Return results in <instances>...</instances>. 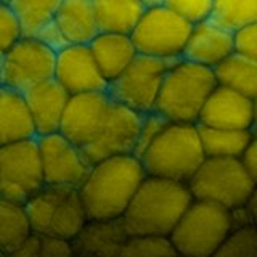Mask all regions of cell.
Returning a JSON list of instances; mask_svg holds the SVG:
<instances>
[{
    "label": "cell",
    "mask_w": 257,
    "mask_h": 257,
    "mask_svg": "<svg viewBox=\"0 0 257 257\" xmlns=\"http://www.w3.org/2000/svg\"><path fill=\"white\" fill-rule=\"evenodd\" d=\"M147 171L137 155H119L93 163L79 187L88 219H119L127 211Z\"/></svg>",
    "instance_id": "obj_1"
},
{
    "label": "cell",
    "mask_w": 257,
    "mask_h": 257,
    "mask_svg": "<svg viewBox=\"0 0 257 257\" xmlns=\"http://www.w3.org/2000/svg\"><path fill=\"white\" fill-rule=\"evenodd\" d=\"M193 199L188 183L147 175L122 220L131 235L169 236Z\"/></svg>",
    "instance_id": "obj_2"
},
{
    "label": "cell",
    "mask_w": 257,
    "mask_h": 257,
    "mask_svg": "<svg viewBox=\"0 0 257 257\" xmlns=\"http://www.w3.org/2000/svg\"><path fill=\"white\" fill-rule=\"evenodd\" d=\"M139 158L147 175L188 183L206 159L199 125L169 120L163 132Z\"/></svg>",
    "instance_id": "obj_3"
},
{
    "label": "cell",
    "mask_w": 257,
    "mask_h": 257,
    "mask_svg": "<svg viewBox=\"0 0 257 257\" xmlns=\"http://www.w3.org/2000/svg\"><path fill=\"white\" fill-rule=\"evenodd\" d=\"M219 85L215 71L180 58L169 66L156 109L171 122H196L204 103Z\"/></svg>",
    "instance_id": "obj_4"
},
{
    "label": "cell",
    "mask_w": 257,
    "mask_h": 257,
    "mask_svg": "<svg viewBox=\"0 0 257 257\" xmlns=\"http://www.w3.org/2000/svg\"><path fill=\"white\" fill-rule=\"evenodd\" d=\"M230 230V209L209 201L193 199L169 238L177 254L211 257L217 255Z\"/></svg>",
    "instance_id": "obj_5"
},
{
    "label": "cell",
    "mask_w": 257,
    "mask_h": 257,
    "mask_svg": "<svg viewBox=\"0 0 257 257\" xmlns=\"http://www.w3.org/2000/svg\"><path fill=\"white\" fill-rule=\"evenodd\" d=\"M32 231L39 235L74 239L88 220L79 188L45 185L26 203Z\"/></svg>",
    "instance_id": "obj_6"
},
{
    "label": "cell",
    "mask_w": 257,
    "mask_h": 257,
    "mask_svg": "<svg viewBox=\"0 0 257 257\" xmlns=\"http://www.w3.org/2000/svg\"><path fill=\"white\" fill-rule=\"evenodd\" d=\"M195 199L209 201L227 209L247 203L255 183L239 158H206L188 180Z\"/></svg>",
    "instance_id": "obj_7"
},
{
    "label": "cell",
    "mask_w": 257,
    "mask_h": 257,
    "mask_svg": "<svg viewBox=\"0 0 257 257\" xmlns=\"http://www.w3.org/2000/svg\"><path fill=\"white\" fill-rule=\"evenodd\" d=\"M191 28L166 4H158L147 7L131 37L139 53L177 61L183 56Z\"/></svg>",
    "instance_id": "obj_8"
},
{
    "label": "cell",
    "mask_w": 257,
    "mask_h": 257,
    "mask_svg": "<svg viewBox=\"0 0 257 257\" xmlns=\"http://www.w3.org/2000/svg\"><path fill=\"white\" fill-rule=\"evenodd\" d=\"M45 185L37 137L0 147V196L24 204Z\"/></svg>",
    "instance_id": "obj_9"
},
{
    "label": "cell",
    "mask_w": 257,
    "mask_h": 257,
    "mask_svg": "<svg viewBox=\"0 0 257 257\" xmlns=\"http://www.w3.org/2000/svg\"><path fill=\"white\" fill-rule=\"evenodd\" d=\"M174 61L139 53L124 72L108 84V95L112 101L147 114L156 109L164 76Z\"/></svg>",
    "instance_id": "obj_10"
},
{
    "label": "cell",
    "mask_w": 257,
    "mask_h": 257,
    "mask_svg": "<svg viewBox=\"0 0 257 257\" xmlns=\"http://www.w3.org/2000/svg\"><path fill=\"white\" fill-rule=\"evenodd\" d=\"M56 52L36 36H23L0 58V84L26 93L55 77Z\"/></svg>",
    "instance_id": "obj_11"
},
{
    "label": "cell",
    "mask_w": 257,
    "mask_h": 257,
    "mask_svg": "<svg viewBox=\"0 0 257 257\" xmlns=\"http://www.w3.org/2000/svg\"><path fill=\"white\" fill-rule=\"evenodd\" d=\"M143 114L132 108L111 101L96 135L82 148L90 163L119 155H135Z\"/></svg>",
    "instance_id": "obj_12"
},
{
    "label": "cell",
    "mask_w": 257,
    "mask_h": 257,
    "mask_svg": "<svg viewBox=\"0 0 257 257\" xmlns=\"http://www.w3.org/2000/svg\"><path fill=\"white\" fill-rule=\"evenodd\" d=\"M37 139L45 183L79 188L92 167L82 147L71 142L61 132L40 135Z\"/></svg>",
    "instance_id": "obj_13"
},
{
    "label": "cell",
    "mask_w": 257,
    "mask_h": 257,
    "mask_svg": "<svg viewBox=\"0 0 257 257\" xmlns=\"http://www.w3.org/2000/svg\"><path fill=\"white\" fill-rule=\"evenodd\" d=\"M55 79L71 95L108 90L109 84L87 44H68L56 52Z\"/></svg>",
    "instance_id": "obj_14"
},
{
    "label": "cell",
    "mask_w": 257,
    "mask_h": 257,
    "mask_svg": "<svg viewBox=\"0 0 257 257\" xmlns=\"http://www.w3.org/2000/svg\"><path fill=\"white\" fill-rule=\"evenodd\" d=\"M111 101L106 90L71 95L61 119L60 132L84 148L100 131Z\"/></svg>",
    "instance_id": "obj_15"
},
{
    "label": "cell",
    "mask_w": 257,
    "mask_h": 257,
    "mask_svg": "<svg viewBox=\"0 0 257 257\" xmlns=\"http://www.w3.org/2000/svg\"><path fill=\"white\" fill-rule=\"evenodd\" d=\"M254 100L225 85H217L198 117L199 125L222 128H252Z\"/></svg>",
    "instance_id": "obj_16"
},
{
    "label": "cell",
    "mask_w": 257,
    "mask_h": 257,
    "mask_svg": "<svg viewBox=\"0 0 257 257\" xmlns=\"http://www.w3.org/2000/svg\"><path fill=\"white\" fill-rule=\"evenodd\" d=\"M233 52H236L235 32L209 18L193 24L182 58L214 69Z\"/></svg>",
    "instance_id": "obj_17"
},
{
    "label": "cell",
    "mask_w": 257,
    "mask_h": 257,
    "mask_svg": "<svg viewBox=\"0 0 257 257\" xmlns=\"http://www.w3.org/2000/svg\"><path fill=\"white\" fill-rule=\"evenodd\" d=\"M131 236L122 217L119 219H88L79 235L72 239L74 255L120 257Z\"/></svg>",
    "instance_id": "obj_18"
},
{
    "label": "cell",
    "mask_w": 257,
    "mask_h": 257,
    "mask_svg": "<svg viewBox=\"0 0 257 257\" xmlns=\"http://www.w3.org/2000/svg\"><path fill=\"white\" fill-rule=\"evenodd\" d=\"M34 119L37 137L60 132L61 119L71 93L55 77L40 82L24 93Z\"/></svg>",
    "instance_id": "obj_19"
},
{
    "label": "cell",
    "mask_w": 257,
    "mask_h": 257,
    "mask_svg": "<svg viewBox=\"0 0 257 257\" xmlns=\"http://www.w3.org/2000/svg\"><path fill=\"white\" fill-rule=\"evenodd\" d=\"M37 137L24 93L0 85V147Z\"/></svg>",
    "instance_id": "obj_20"
},
{
    "label": "cell",
    "mask_w": 257,
    "mask_h": 257,
    "mask_svg": "<svg viewBox=\"0 0 257 257\" xmlns=\"http://www.w3.org/2000/svg\"><path fill=\"white\" fill-rule=\"evenodd\" d=\"M88 45L108 82L124 72L139 55L131 34L100 32Z\"/></svg>",
    "instance_id": "obj_21"
},
{
    "label": "cell",
    "mask_w": 257,
    "mask_h": 257,
    "mask_svg": "<svg viewBox=\"0 0 257 257\" xmlns=\"http://www.w3.org/2000/svg\"><path fill=\"white\" fill-rule=\"evenodd\" d=\"M55 21L69 44H90L100 34L93 0H63Z\"/></svg>",
    "instance_id": "obj_22"
},
{
    "label": "cell",
    "mask_w": 257,
    "mask_h": 257,
    "mask_svg": "<svg viewBox=\"0 0 257 257\" xmlns=\"http://www.w3.org/2000/svg\"><path fill=\"white\" fill-rule=\"evenodd\" d=\"M100 32L132 34L147 5L142 0H93Z\"/></svg>",
    "instance_id": "obj_23"
},
{
    "label": "cell",
    "mask_w": 257,
    "mask_h": 257,
    "mask_svg": "<svg viewBox=\"0 0 257 257\" xmlns=\"http://www.w3.org/2000/svg\"><path fill=\"white\" fill-rule=\"evenodd\" d=\"M217 82L233 88L249 98H257V61L249 56L233 52L227 60L214 68Z\"/></svg>",
    "instance_id": "obj_24"
},
{
    "label": "cell",
    "mask_w": 257,
    "mask_h": 257,
    "mask_svg": "<svg viewBox=\"0 0 257 257\" xmlns=\"http://www.w3.org/2000/svg\"><path fill=\"white\" fill-rule=\"evenodd\" d=\"M29 233L32 227L26 206L0 196V252L12 255Z\"/></svg>",
    "instance_id": "obj_25"
},
{
    "label": "cell",
    "mask_w": 257,
    "mask_h": 257,
    "mask_svg": "<svg viewBox=\"0 0 257 257\" xmlns=\"http://www.w3.org/2000/svg\"><path fill=\"white\" fill-rule=\"evenodd\" d=\"M199 134L206 158H241L252 139V131L241 128L199 125Z\"/></svg>",
    "instance_id": "obj_26"
},
{
    "label": "cell",
    "mask_w": 257,
    "mask_h": 257,
    "mask_svg": "<svg viewBox=\"0 0 257 257\" xmlns=\"http://www.w3.org/2000/svg\"><path fill=\"white\" fill-rule=\"evenodd\" d=\"M63 0H7L21 23L24 36H36L55 20Z\"/></svg>",
    "instance_id": "obj_27"
},
{
    "label": "cell",
    "mask_w": 257,
    "mask_h": 257,
    "mask_svg": "<svg viewBox=\"0 0 257 257\" xmlns=\"http://www.w3.org/2000/svg\"><path fill=\"white\" fill-rule=\"evenodd\" d=\"M212 20L236 32L257 23V0H214Z\"/></svg>",
    "instance_id": "obj_28"
},
{
    "label": "cell",
    "mask_w": 257,
    "mask_h": 257,
    "mask_svg": "<svg viewBox=\"0 0 257 257\" xmlns=\"http://www.w3.org/2000/svg\"><path fill=\"white\" fill-rule=\"evenodd\" d=\"M217 257H257V227L243 223L231 227Z\"/></svg>",
    "instance_id": "obj_29"
},
{
    "label": "cell",
    "mask_w": 257,
    "mask_h": 257,
    "mask_svg": "<svg viewBox=\"0 0 257 257\" xmlns=\"http://www.w3.org/2000/svg\"><path fill=\"white\" fill-rule=\"evenodd\" d=\"M177 255L169 236L131 235L125 241L120 257H169Z\"/></svg>",
    "instance_id": "obj_30"
},
{
    "label": "cell",
    "mask_w": 257,
    "mask_h": 257,
    "mask_svg": "<svg viewBox=\"0 0 257 257\" xmlns=\"http://www.w3.org/2000/svg\"><path fill=\"white\" fill-rule=\"evenodd\" d=\"M23 28L7 0H0V58L23 37Z\"/></svg>",
    "instance_id": "obj_31"
},
{
    "label": "cell",
    "mask_w": 257,
    "mask_h": 257,
    "mask_svg": "<svg viewBox=\"0 0 257 257\" xmlns=\"http://www.w3.org/2000/svg\"><path fill=\"white\" fill-rule=\"evenodd\" d=\"M164 4L190 24L212 18L214 0H164Z\"/></svg>",
    "instance_id": "obj_32"
},
{
    "label": "cell",
    "mask_w": 257,
    "mask_h": 257,
    "mask_svg": "<svg viewBox=\"0 0 257 257\" xmlns=\"http://www.w3.org/2000/svg\"><path fill=\"white\" fill-rule=\"evenodd\" d=\"M167 124H169V120L163 114H159L158 111H151V112H147V114H143L140 132H139V140H137L135 155L142 156L143 151L155 142V139L163 132V128Z\"/></svg>",
    "instance_id": "obj_33"
},
{
    "label": "cell",
    "mask_w": 257,
    "mask_h": 257,
    "mask_svg": "<svg viewBox=\"0 0 257 257\" xmlns=\"http://www.w3.org/2000/svg\"><path fill=\"white\" fill-rule=\"evenodd\" d=\"M235 42H236V52L257 61V23H252L249 26L236 31Z\"/></svg>",
    "instance_id": "obj_34"
},
{
    "label": "cell",
    "mask_w": 257,
    "mask_h": 257,
    "mask_svg": "<svg viewBox=\"0 0 257 257\" xmlns=\"http://www.w3.org/2000/svg\"><path fill=\"white\" fill-rule=\"evenodd\" d=\"M74 255L72 241L60 236L42 235V257H71Z\"/></svg>",
    "instance_id": "obj_35"
},
{
    "label": "cell",
    "mask_w": 257,
    "mask_h": 257,
    "mask_svg": "<svg viewBox=\"0 0 257 257\" xmlns=\"http://www.w3.org/2000/svg\"><path fill=\"white\" fill-rule=\"evenodd\" d=\"M36 37H37L39 40H42V42H44L45 45H48L50 48H53L55 52H60L61 48H64V47H66V45L69 44V42H68V39L64 37L63 31L60 29V26L56 24L55 20L50 21L48 24H45V26L36 34Z\"/></svg>",
    "instance_id": "obj_36"
},
{
    "label": "cell",
    "mask_w": 257,
    "mask_h": 257,
    "mask_svg": "<svg viewBox=\"0 0 257 257\" xmlns=\"http://www.w3.org/2000/svg\"><path fill=\"white\" fill-rule=\"evenodd\" d=\"M13 257H42V235L32 231L12 254Z\"/></svg>",
    "instance_id": "obj_37"
},
{
    "label": "cell",
    "mask_w": 257,
    "mask_h": 257,
    "mask_svg": "<svg viewBox=\"0 0 257 257\" xmlns=\"http://www.w3.org/2000/svg\"><path fill=\"white\" fill-rule=\"evenodd\" d=\"M241 163L244 164L247 174L251 175V179L257 185V134L252 132V139L246 147L244 153L241 155Z\"/></svg>",
    "instance_id": "obj_38"
},
{
    "label": "cell",
    "mask_w": 257,
    "mask_h": 257,
    "mask_svg": "<svg viewBox=\"0 0 257 257\" xmlns=\"http://www.w3.org/2000/svg\"><path fill=\"white\" fill-rule=\"evenodd\" d=\"M244 206H246V211L249 214V219H251V222L257 227V185H255L254 191L251 193V196H249L247 203Z\"/></svg>",
    "instance_id": "obj_39"
},
{
    "label": "cell",
    "mask_w": 257,
    "mask_h": 257,
    "mask_svg": "<svg viewBox=\"0 0 257 257\" xmlns=\"http://www.w3.org/2000/svg\"><path fill=\"white\" fill-rule=\"evenodd\" d=\"M251 131L257 134V98H254V109H252V128Z\"/></svg>",
    "instance_id": "obj_40"
},
{
    "label": "cell",
    "mask_w": 257,
    "mask_h": 257,
    "mask_svg": "<svg viewBox=\"0 0 257 257\" xmlns=\"http://www.w3.org/2000/svg\"><path fill=\"white\" fill-rule=\"evenodd\" d=\"M142 2L147 5V7H151V5H158V4H164V0H142Z\"/></svg>",
    "instance_id": "obj_41"
},
{
    "label": "cell",
    "mask_w": 257,
    "mask_h": 257,
    "mask_svg": "<svg viewBox=\"0 0 257 257\" xmlns=\"http://www.w3.org/2000/svg\"><path fill=\"white\" fill-rule=\"evenodd\" d=\"M0 255H4V254H2V252H0Z\"/></svg>",
    "instance_id": "obj_42"
},
{
    "label": "cell",
    "mask_w": 257,
    "mask_h": 257,
    "mask_svg": "<svg viewBox=\"0 0 257 257\" xmlns=\"http://www.w3.org/2000/svg\"><path fill=\"white\" fill-rule=\"evenodd\" d=\"M0 85H2V84H0Z\"/></svg>",
    "instance_id": "obj_43"
}]
</instances>
